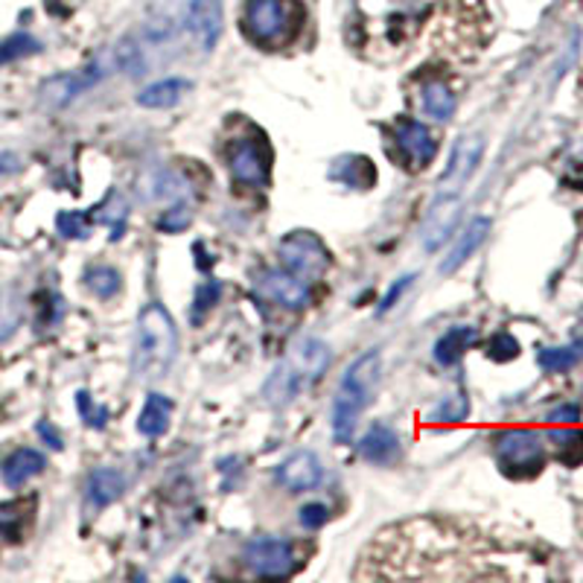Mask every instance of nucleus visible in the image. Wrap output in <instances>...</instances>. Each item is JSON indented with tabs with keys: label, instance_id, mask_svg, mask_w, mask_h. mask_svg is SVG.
Here are the masks:
<instances>
[{
	"label": "nucleus",
	"instance_id": "nucleus-36",
	"mask_svg": "<svg viewBox=\"0 0 583 583\" xmlns=\"http://www.w3.org/2000/svg\"><path fill=\"white\" fill-rule=\"evenodd\" d=\"M219 295H222V283L219 280H205L196 292V306H192V321L205 315L214 304H219Z\"/></svg>",
	"mask_w": 583,
	"mask_h": 583
},
{
	"label": "nucleus",
	"instance_id": "nucleus-11",
	"mask_svg": "<svg viewBox=\"0 0 583 583\" xmlns=\"http://www.w3.org/2000/svg\"><path fill=\"white\" fill-rule=\"evenodd\" d=\"M481 155H485V137H458V144L452 146V155H449L447 173L440 178V192H461L464 185H467L472 173H476V167H479Z\"/></svg>",
	"mask_w": 583,
	"mask_h": 583
},
{
	"label": "nucleus",
	"instance_id": "nucleus-1",
	"mask_svg": "<svg viewBox=\"0 0 583 583\" xmlns=\"http://www.w3.org/2000/svg\"><path fill=\"white\" fill-rule=\"evenodd\" d=\"M178 353V330L173 315L164 304H146L137 315L135 353H132V371L140 383L164 379L173 368Z\"/></svg>",
	"mask_w": 583,
	"mask_h": 583
},
{
	"label": "nucleus",
	"instance_id": "nucleus-18",
	"mask_svg": "<svg viewBox=\"0 0 583 583\" xmlns=\"http://www.w3.org/2000/svg\"><path fill=\"white\" fill-rule=\"evenodd\" d=\"M48 467V458L41 456L39 449L21 447L3 461V481L9 490H21L32 476H39Z\"/></svg>",
	"mask_w": 583,
	"mask_h": 583
},
{
	"label": "nucleus",
	"instance_id": "nucleus-6",
	"mask_svg": "<svg viewBox=\"0 0 583 583\" xmlns=\"http://www.w3.org/2000/svg\"><path fill=\"white\" fill-rule=\"evenodd\" d=\"M280 260L287 272L301 280H319L330 269V251L324 242L310 231H292L280 240Z\"/></svg>",
	"mask_w": 583,
	"mask_h": 583
},
{
	"label": "nucleus",
	"instance_id": "nucleus-19",
	"mask_svg": "<svg viewBox=\"0 0 583 583\" xmlns=\"http://www.w3.org/2000/svg\"><path fill=\"white\" fill-rule=\"evenodd\" d=\"M126 490V479H123V472L112 470V467H100L89 476V485H85V496H89L91 508H108L123 496Z\"/></svg>",
	"mask_w": 583,
	"mask_h": 583
},
{
	"label": "nucleus",
	"instance_id": "nucleus-37",
	"mask_svg": "<svg viewBox=\"0 0 583 583\" xmlns=\"http://www.w3.org/2000/svg\"><path fill=\"white\" fill-rule=\"evenodd\" d=\"M412 283H415V274H403V278L394 280L392 287H388V292L383 295V301H379V315H385L388 310H394V306H397V301L406 295V289L412 287Z\"/></svg>",
	"mask_w": 583,
	"mask_h": 583
},
{
	"label": "nucleus",
	"instance_id": "nucleus-41",
	"mask_svg": "<svg viewBox=\"0 0 583 583\" xmlns=\"http://www.w3.org/2000/svg\"><path fill=\"white\" fill-rule=\"evenodd\" d=\"M15 167H18L15 155H0V176H7V173H12Z\"/></svg>",
	"mask_w": 583,
	"mask_h": 583
},
{
	"label": "nucleus",
	"instance_id": "nucleus-24",
	"mask_svg": "<svg viewBox=\"0 0 583 583\" xmlns=\"http://www.w3.org/2000/svg\"><path fill=\"white\" fill-rule=\"evenodd\" d=\"M30 522V502H0V545L21 543Z\"/></svg>",
	"mask_w": 583,
	"mask_h": 583
},
{
	"label": "nucleus",
	"instance_id": "nucleus-17",
	"mask_svg": "<svg viewBox=\"0 0 583 583\" xmlns=\"http://www.w3.org/2000/svg\"><path fill=\"white\" fill-rule=\"evenodd\" d=\"M360 452L365 461L376 464V467H392L399 458V435L385 424L371 426L365 431V438H362Z\"/></svg>",
	"mask_w": 583,
	"mask_h": 583
},
{
	"label": "nucleus",
	"instance_id": "nucleus-40",
	"mask_svg": "<svg viewBox=\"0 0 583 583\" xmlns=\"http://www.w3.org/2000/svg\"><path fill=\"white\" fill-rule=\"evenodd\" d=\"M35 431H39L41 438H44V444H48V447H53V449H62L64 447L62 435H59V431L53 429V426H50L48 420H39V426H35Z\"/></svg>",
	"mask_w": 583,
	"mask_h": 583
},
{
	"label": "nucleus",
	"instance_id": "nucleus-22",
	"mask_svg": "<svg viewBox=\"0 0 583 583\" xmlns=\"http://www.w3.org/2000/svg\"><path fill=\"white\" fill-rule=\"evenodd\" d=\"M333 178H342V185L356 187V190H368L376 181V173L371 158H365V155H344L333 167Z\"/></svg>",
	"mask_w": 583,
	"mask_h": 583
},
{
	"label": "nucleus",
	"instance_id": "nucleus-29",
	"mask_svg": "<svg viewBox=\"0 0 583 583\" xmlns=\"http://www.w3.org/2000/svg\"><path fill=\"white\" fill-rule=\"evenodd\" d=\"M470 415V399L467 394H449L447 399H440L438 406L429 412L431 424H461Z\"/></svg>",
	"mask_w": 583,
	"mask_h": 583
},
{
	"label": "nucleus",
	"instance_id": "nucleus-16",
	"mask_svg": "<svg viewBox=\"0 0 583 583\" xmlns=\"http://www.w3.org/2000/svg\"><path fill=\"white\" fill-rule=\"evenodd\" d=\"M490 225H493V222H490L488 216H476V219H472V222L467 225V228H464L461 233H458L456 248H452L447 260L440 263V274L458 272V269H461V266L467 263V260H470V257L476 254V251H479L481 242L488 240Z\"/></svg>",
	"mask_w": 583,
	"mask_h": 583
},
{
	"label": "nucleus",
	"instance_id": "nucleus-30",
	"mask_svg": "<svg viewBox=\"0 0 583 583\" xmlns=\"http://www.w3.org/2000/svg\"><path fill=\"white\" fill-rule=\"evenodd\" d=\"M126 216H128V205L126 199H123L121 192L112 190L108 192V199H105V205L94 214V219H100L103 225H108L114 231V240L123 233V225H126Z\"/></svg>",
	"mask_w": 583,
	"mask_h": 583
},
{
	"label": "nucleus",
	"instance_id": "nucleus-25",
	"mask_svg": "<svg viewBox=\"0 0 583 583\" xmlns=\"http://www.w3.org/2000/svg\"><path fill=\"white\" fill-rule=\"evenodd\" d=\"M424 112L429 114L431 121L447 123L452 121V114H456V94L449 89L447 82L431 80L424 85Z\"/></svg>",
	"mask_w": 583,
	"mask_h": 583
},
{
	"label": "nucleus",
	"instance_id": "nucleus-12",
	"mask_svg": "<svg viewBox=\"0 0 583 583\" xmlns=\"http://www.w3.org/2000/svg\"><path fill=\"white\" fill-rule=\"evenodd\" d=\"M274 479H278L280 488H287L289 493H306V490L319 488L321 479H324V467H321L315 452L298 449V452H292V456L278 464Z\"/></svg>",
	"mask_w": 583,
	"mask_h": 583
},
{
	"label": "nucleus",
	"instance_id": "nucleus-23",
	"mask_svg": "<svg viewBox=\"0 0 583 583\" xmlns=\"http://www.w3.org/2000/svg\"><path fill=\"white\" fill-rule=\"evenodd\" d=\"M476 342V330L472 327H452L447 330L444 336L435 342V362L438 365H444V368H449V365H456L458 360L464 356V351L470 347V344Z\"/></svg>",
	"mask_w": 583,
	"mask_h": 583
},
{
	"label": "nucleus",
	"instance_id": "nucleus-4",
	"mask_svg": "<svg viewBox=\"0 0 583 583\" xmlns=\"http://www.w3.org/2000/svg\"><path fill=\"white\" fill-rule=\"evenodd\" d=\"M298 18L295 0H251L242 15V30L257 48L278 50L295 39Z\"/></svg>",
	"mask_w": 583,
	"mask_h": 583
},
{
	"label": "nucleus",
	"instance_id": "nucleus-5",
	"mask_svg": "<svg viewBox=\"0 0 583 583\" xmlns=\"http://www.w3.org/2000/svg\"><path fill=\"white\" fill-rule=\"evenodd\" d=\"M496 458L508 476L525 479L543 470L545 464V444L543 435L534 429H502L493 438Z\"/></svg>",
	"mask_w": 583,
	"mask_h": 583
},
{
	"label": "nucleus",
	"instance_id": "nucleus-39",
	"mask_svg": "<svg viewBox=\"0 0 583 583\" xmlns=\"http://www.w3.org/2000/svg\"><path fill=\"white\" fill-rule=\"evenodd\" d=\"M552 424H577L581 420V406L577 403H566V406L554 408L552 415H549Z\"/></svg>",
	"mask_w": 583,
	"mask_h": 583
},
{
	"label": "nucleus",
	"instance_id": "nucleus-26",
	"mask_svg": "<svg viewBox=\"0 0 583 583\" xmlns=\"http://www.w3.org/2000/svg\"><path fill=\"white\" fill-rule=\"evenodd\" d=\"M583 360V342L566 344V347H540L537 353V365L545 374H566Z\"/></svg>",
	"mask_w": 583,
	"mask_h": 583
},
{
	"label": "nucleus",
	"instance_id": "nucleus-27",
	"mask_svg": "<svg viewBox=\"0 0 583 583\" xmlns=\"http://www.w3.org/2000/svg\"><path fill=\"white\" fill-rule=\"evenodd\" d=\"M552 444L558 447V458L566 467H577L583 461V431L569 424V429H552Z\"/></svg>",
	"mask_w": 583,
	"mask_h": 583
},
{
	"label": "nucleus",
	"instance_id": "nucleus-34",
	"mask_svg": "<svg viewBox=\"0 0 583 583\" xmlns=\"http://www.w3.org/2000/svg\"><path fill=\"white\" fill-rule=\"evenodd\" d=\"M488 356L496 362H511L520 356V342L511 333H496L488 344Z\"/></svg>",
	"mask_w": 583,
	"mask_h": 583
},
{
	"label": "nucleus",
	"instance_id": "nucleus-14",
	"mask_svg": "<svg viewBox=\"0 0 583 583\" xmlns=\"http://www.w3.org/2000/svg\"><path fill=\"white\" fill-rule=\"evenodd\" d=\"M394 140H397V149L403 153V158L408 160V167L415 169L429 167L435 155H438V140L431 137V132L420 121L399 123L394 128Z\"/></svg>",
	"mask_w": 583,
	"mask_h": 583
},
{
	"label": "nucleus",
	"instance_id": "nucleus-2",
	"mask_svg": "<svg viewBox=\"0 0 583 583\" xmlns=\"http://www.w3.org/2000/svg\"><path fill=\"white\" fill-rule=\"evenodd\" d=\"M330 362H333V351L327 342L321 339H301L289 347V353L278 362V368L266 379L263 397L272 406H287L298 394L304 392L306 385L321 379L327 374Z\"/></svg>",
	"mask_w": 583,
	"mask_h": 583
},
{
	"label": "nucleus",
	"instance_id": "nucleus-10",
	"mask_svg": "<svg viewBox=\"0 0 583 583\" xmlns=\"http://www.w3.org/2000/svg\"><path fill=\"white\" fill-rule=\"evenodd\" d=\"M458 216H461V192H438V199L431 201L429 214L420 225V242L429 254L444 248V242L452 237Z\"/></svg>",
	"mask_w": 583,
	"mask_h": 583
},
{
	"label": "nucleus",
	"instance_id": "nucleus-35",
	"mask_svg": "<svg viewBox=\"0 0 583 583\" xmlns=\"http://www.w3.org/2000/svg\"><path fill=\"white\" fill-rule=\"evenodd\" d=\"M76 406H80V415L85 417V424H89L91 429H103L105 420H108V408L94 406V399H91L89 392L76 394Z\"/></svg>",
	"mask_w": 583,
	"mask_h": 583
},
{
	"label": "nucleus",
	"instance_id": "nucleus-38",
	"mask_svg": "<svg viewBox=\"0 0 583 583\" xmlns=\"http://www.w3.org/2000/svg\"><path fill=\"white\" fill-rule=\"evenodd\" d=\"M298 520H301V525L304 528H310V531H319V528L330 520L327 504H319V502L304 504V508H301V513H298Z\"/></svg>",
	"mask_w": 583,
	"mask_h": 583
},
{
	"label": "nucleus",
	"instance_id": "nucleus-28",
	"mask_svg": "<svg viewBox=\"0 0 583 583\" xmlns=\"http://www.w3.org/2000/svg\"><path fill=\"white\" fill-rule=\"evenodd\" d=\"M85 287H89L96 298L108 301V298H114L121 292V272L112 269V266H91L89 272H85Z\"/></svg>",
	"mask_w": 583,
	"mask_h": 583
},
{
	"label": "nucleus",
	"instance_id": "nucleus-8",
	"mask_svg": "<svg viewBox=\"0 0 583 583\" xmlns=\"http://www.w3.org/2000/svg\"><path fill=\"white\" fill-rule=\"evenodd\" d=\"M246 566L257 577H289L295 569V552L292 543L283 537H254L246 545Z\"/></svg>",
	"mask_w": 583,
	"mask_h": 583
},
{
	"label": "nucleus",
	"instance_id": "nucleus-7",
	"mask_svg": "<svg viewBox=\"0 0 583 583\" xmlns=\"http://www.w3.org/2000/svg\"><path fill=\"white\" fill-rule=\"evenodd\" d=\"M228 169L237 185L246 187H269L272 181V155L263 140L240 137L228 146Z\"/></svg>",
	"mask_w": 583,
	"mask_h": 583
},
{
	"label": "nucleus",
	"instance_id": "nucleus-13",
	"mask_svg": "<svg viewBox=\"0 0 583 583\" xmlns=\"http://www.w3.org/2000/svg\"><path fill=\"white\" fill-rule=\"evenodd\" d=\"M187 30L201 50H214L222 39V0H190L187 3Z\"/></svg>",
	"mask_w": 583,
	"mask_h": 583
},
{
	"label": "nucleus",
	"instance_id": "nucleus-32",
	"mask_svg": "<svg viewBox=\"0 0 583 583\" xmlns=\"http://www.w3.org/2000/svg\"><path fill=\"white\" fill-rule=\"evenodd\" d=\"M41 44L32 35H12V39L0 41V64L18 62V59L32 56V53H39Z\"/></svg>",
	"mask_w": 583,
	"mask_h": 583
},
{
	"label": "nucleus",
	"instance_id": "nucleus-15",
	"mask_svg": "<svg viewBox=\"0 0 583 583\" xmlns=\"http://www.w3.org/2000/svg\"><path fill=\"white\" fill-rule=\"evenodd\" d=\"M266 289V295L278 301L287 310H304L310 304V287L306 280H301L292 272H266V278L260 280Z\"/></svg>",
	"mask_w": 583,
	"mask_h": 583
},
{
	"label": "nucleus",
	"instance_id": "nucleus-31",
	"mask_svg": "<svg viewBox=\"0 0 583 583\" xmlns=\"http://www.w3.org/2000/svg\"><path fill=\"white\" fill-rule=\"evenodd\" d=\"M56 225L67 240H89L91 231H94V216H85L80 210H64V214H59Z\"/></svg>",
	"mask_w": 583,
	"mask_h": 583
},
{
	"label": "nucleus",
	"instance_id": "nucleus-20",
	"mask_svg": "<svg viewBox=\"0 0 583 583\" xmlns=\"http://www.w3.org/2000/svg\"><path fill=\"white\" fill-rule=\"evenodd\" d=\"M169 420H173V399L153 392L146 397L140 417H137V431L144 438H160V435H167Z\"/></svg>",
	"mask_w": 583,
	"mask_h": 583
},
{
	"label": "nucleus",
	"instance_id": "nucleus-33",
	"mask_svg": "<svg viewBox=\"0 0 583 583\" xmlns=\"http://www.w3.org/2000/svg\"><path fill=\"white\" fill-rule=\"evenodd\" d=\"M190 222H192L190 205H187V201H178V205H173L169 210H164L155 225H158L164 233H178V231H185Z\"/></svg>",
	"mask_w": 583,
	"mask_h": 583
},
{
	"label": "nucleus",
	"instance_id": "nucleus-21",
	"mask_svg": "<svg viewBox=\"0 0 583 583\" xmlns=\"http://www.w3.org/2000/svg\"><path fill=\"white\" fill-rule=\"evenodd\" d=\"M187 91H190V82L181 80V76L178 80L176 76L173 80H160L137 94V105H144V108H173Z\"/></svg>",
	"mask_w": 583,
	"mask_h": 583
},
{
	"label": "nucleus",
	"instance_id": "nucleus-9",
	"mask_svg": "<svg viewBox=\"0 0 583 583\" xmlns=\"http://www.w3.org/2000/svg\"><path fill=\"white\" fill-rule=\"evenodd\" d=\"M112 67H117V64H114V56H103V59H96V62H91L89 67H82V71L64 73V76H53L50 82H44V89H41V100H44L48 105H53V108L73 103L76 96L85 94L89 89H94L96 82L103 80V76H108Z\"/></svg>",
	"mask_w": 583,
	"mask_h": 583
},
{
	"label": "nucleus",
	"instance_id": "nucleus-3",
	"mask_svg": "<svg viewBox=\"0 0 583 583\" xmlns=\"http://www.w3.org/2000/svg\"><path fill=\"white\" fill-rule=\"evenodd\" d=\"M383 374V353L368 351L344 371L342 383H339L336 403H333V438L339 444H351L353 431L360 426V417L365 406L371 403L376 383Z\"/></svg>",
	"mask_w": 583,
	"mask_h": 583
}]
</instances>
